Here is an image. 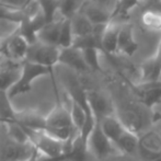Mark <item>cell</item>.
Returning a JSON list of instances; mask_svg holds the SVG:
<instances>
[{
	"mask_svg": "<svg viewBox=\"0 0 161 161\" xmlns=\"http://www.w3.org/2000/svg\"><path fill=\"white\" fill-rule=\"evenodd\" d=\"M44 131L63 142L75 138L79 133L74 125L70 110L66 108L59 101L46 116Z\"/></svg>",
	"mask_w": 161,
	"mask_h": 161,
	"instance_id": "6da1fadb",
	"label": "cell"
},
{
	"mask_svg": "<svg viewBox=\"0 0 161 161\" xmlns=\"http://www.w3.org/2000/svg\"><path fill=\"white\" fill-rule=\"evenodd\" d=\"M49 74L53 77V72L49 69H47L46 67H43V66L33 64V63L26 62L25 60L23 63V65H22V71L19 80L8 91L9 97L12 99L14 97L21 96V94H25L28 92H30L32 90V83L34 80H36L40 77L46 76V75Z\"/></svg>",
	"mask_w": 161,
	"mask_h": 161,
	"instance_id": "7a4b0ae2",
	"label": "cell"
},
{
	"mask_svg": "<svg viewBox=\"0 0 161 161\" xmlns=\"http://www.w3.org/2000/svg\"><path fill=\"white\" fill-rule=\"evenodd\" d=\"M62 48L56 45H49L37 41L36 43L30 45L26 62L46 67L53 72V68L59 64V56Z\"/></svg>",
	"mask_w": 161,
	"mask_h": 161,
	"instance_id": "3957f363",
	"label": "cell"
},
{
	"mask_svg": "<svg viewBox=\"0 0 161 161\" xmlns=\"http://www.w3.org/2000/svg\"><path fill=\"white\" fill-rule=\"evenodd\" d=\"M20 126V125H19ZM29 140L33 144L40 155L47 157H58L64 155V142L49 136L45 131L32 130L22 127Z\"/></svg>",
	"mask_w": 161,
	"mask_h": 161,
	"instance_id": "277c9868",
	"label": "cell"
},
{
	"mask_svg": "<svg viewBox=\"0 0 161 161\" xmlns=\"http://www.w3.org/2000/svg\"><path fill=\"white\" fill-rule=\"evenodd\" d=\"M29 48L30 43L18 32V29L10 35L0 40V54L13 62H25Z\"/></svg>",
	"mask_w": 161,
	"mask_h": 161,
	"instance_id": "5b68a950",
	"label": "cell"
},
{
	"mask_svg": "<svg viewBox=\"0 0 161 161\" xmlns=\"http://www.w3.org/2000/svg\"><path fill=\"white\" fill-rule=\"evenodd\" d=\"M35 151V147L31 142H20L10 137L0 145V157L8 161H25L32 157Z\"/></svg>",
	"mask_w": 161,
	"mask_h": 161,
	"instance_id": "8992f818",
	"label": "cell"
},
{
	"mask_svg": "<svg viewBox=\"0 0 161 161\" xmlns=\"http://www.w3.org/2000/svg\"><path fill=\"white\" fill-rule=\"evenodd\" d=\"M88 147H89V151H91L97 158H100V159L108 157L115 150H117L112 144V142L102 131L101 126L97 121L88 139Z\"/></svg>",
	"mask_w": 161,
	"mask_h": 161,
	"instance_id": "52a82bcc",
	"label": "cell"
},
{
	"mask_svg": "<svg viewBox=\"0 0 161 161\" xmlns=\"http://www.w3.org/2000/svg\"><path fill=\"white\" fill-rule=\"evenodd\" d=\"M23 63H17L4 57L0 60V91L8 92L18 82Z\"/></svg>",
	"mask_w": 161,
	"mask_h": 161,
	"instance_id": "ba28073f",
	"label": "cell"
},
{
	"mask_svg": "<svg viewBox=\"0 0 161 161\" xmlns=\"http://www.w3.org/2000/svg\"><path fill=\"white\" fill-rule=\"evenodd\" d=\"M134 92L147 108H153L161 103V81L142 82L133 87Z\"/></svg>",
	"mask_w": 161,
	"mask_h": 161,
	"instance_id": "9c48e42d",
	"label": "cell"
},
{
	"mask_svg": "<svg viewBox=\"0 0 161 161\" xmlns=\"http://www.w3.org/2000/svg\"><path fill=\"white\" fill-rule=\"evenodd\" d=\"M122 25L123 23H119V21H111L104 28L101 37L102 53H105L106 55H114L117 53V45H119Z\"/></svg>",
	"mask_w": 161,
	"mask_h": 161,
	"instance_id": "30bf717a",
	"label": "cell"
},
{
	"mask_svg": "<svg viewBox=\"0 0 161 161\" xmlns=\"http://www.w3.org/2000/svg\"><path fill=\"white\" fill-rule=\"evenodd\" d=\"M80 11L91 21L94 26L106 25L112 21V11H108L105 7L97 2L85 3Z\"/></svg>",
	"mask_w": 161,
	"mask_h": 161,
	"instance_id": "8fae6325",
	"label": "cell"
},
{
	"mask_svg": "<svg viewBox=\"0 0 161 161\" xmlns=\"http://www.w3.org/2000/svg\"><path fill=\"white\" fill-rule=\"evenodd\" d=\"M97 122H99L100 126H101L102 131L112 142L113 145H115V142L119 140V138L127 129L125 124L122 122V119H119V117H116L113 114L106 115V116H104L103 119H101Z\"/></svg>",
	"mask_w": 161,
	"mask_h": 161,
	"instance_id": "7c38bea8",
	"label": "cell"
},
{
	"mask_svg": "<svg viewBox=\"0 0 161 161\" xmlns=\"http://www.w3.org/2000/svg\"><path fill=\"white\" fill-rule=\"evenodd\" d=\"M59 64L67 66L78 72H87L90 70L85 62L82 52L75 47L62 49L59 56Z\"/></svg>",
	"mask_w": 161,
	"mask_h": 161,
	"instance_id": "4fadbf2b",
	"label": "cell"
},
{
	"mask_svg": "<svg viewBox=\"0 0 161 161\" xmlns=\"http://www.w3.org/2000/svg\"><path fill=\"white\" fill-rule=\"evenodd\" d=\"M142 82L159 81L161 77V37L156 54L142 66Z\"/></svg>",
	"mask_w": 161,
	"mask_h": 161,
	"instance_id": "5bb4252c",
	"label": "cell"
},
{
	"mask_svg": "<svg viewBox=\"0 0 161 161\" xmlns=\"http://www.w3.org/2000/svg\"><path fill=\"white\" fill-rule=\"evenodd\" d=\"M133 25L128 23H123L119 32L117 53H121L126 56H133L138 49V43L135 40Z\"/></svg>",
	"mask_w": 161,
	"mask_h": 161,
	"instance_id": "9a60e30c",
	"label": "cell"
},
{
	"mask_svg": "<svg viewBox=\"0 0 161 161\" xmlns=\"http://www.w3.org/2000/svg\"><path fill=\"white\" fill-rule=\"evenodd\" d=\"M13 123L18 124L21 127L32 129V130H45V123L46 116H42L41 114L33 111H25V112H18Z\"/></svg>",
	"mask_w": 161,
	"mask_h": 161,
	"instance_id": "2e32d148",
	"label": "cell"
},
{
	"mask_svg": "<svg viewBox=\"0 0 161 161\" xmlns=\"http://www.w3.org/2000/svg\"><path fill=\"white\" fill-rule=\"evenodd\" d=\"M87 97L91 110L96 116L97 121H100L106 115L112 114V106L104 96L97 91H87Z\"/></svg>",
	"mask_w": 161,
	"mask_h": 161,
	"instance_id": "e0dca14e",
	"label": "cell"
},
{
	"mask_svg": "<svg viewBox=\"0 0 161 161\" xmlns=\"http://www.w3.org/2000/svg\"><path fill=\"white\" fill-rule=\"evenodd\" d=\"M64 20V18H60V19L58 18L55 21L45 24L37 33V41L45 44L58 46V40H59V34Z\"/></svg>",
	"mask_w": 161,
	"mask_h": 161,
	"instance_id": "ac0fdd59",
	"label": "cell"
},
{
	"mask_svg": "<svg viewBox=\"0 0 161 161\" xmlns=\"http://www.w3.org/2000/svg\"><path fill=\"white\" fill-rule=\"evenodd\" d=\"M70 22H71V29H72V32H74L75 37L90 35V34L94 32V28L96 26L91 23V21L81 11L76 13L70 19Z\"/></svg>",
	"mask_w": 161,
	"mask_h": 161,
	"instance_id": "d6986e66",
	"label": "cell"
},
{
	"mask_svg": "<svg viewBox=\"0 0 161 161\" xmlns=\"http://www.w3.org/2000/svg\"><path fill=\"white\" fill-rule=\"evenodd\" d=\"M114 146L117 151H121L123 153H134L139 146V137L136 135L135 131L127 128L115 142Z\"/></svg>",
	"mask_w": 161,
	"mask_h": 161,
	"instance_id": "ffe728a7",
	"label": "cell"
},
{
	"mask_svg": "<svg viewBox=\"0 0 161 161\" xmlns=\"http://www.w3.org/2000/svg\"><path fill=\"white\" fill-rule=\"evenodd\" d=\"M140 23L150 32L161 33V12L151 7L145 9L140 17Z\"/></svg>",
	"mask_w": 161,
	"mask_h": 161,
	"instance_id": "44dd1931",
	"label": "cell"
},
{
	"mask_svg": "<svg viewBox=\"0 0 161 161\" xmlns=\"http://www.w3.org/2000/svg\"><path fill=\"white\" fill-rule=\"evenodd\" d=\"M88 153H89L88 144L83 142L80 134L78 133V135L74 139L70 151L65 153L67 158L66 161H88Z\"/></svg>",
	"mask_w": 161,
	"mask_h": 161,
	"instance_id": "7402d4cb",
	"label": "cell"
},
{
	"mask_svg": "<svg viewBox=\"0 0 161 161\" xmlns=\"http://www.w3.org/2000/svg\"><path fill=\"white\" fill-rule=\"evenodd\" d=\"M8 92L0 91V124L6 125L13 123L18 111L13 108Z\"/></svg>",
	"mask_w": 161,
	"mask_h": 161,
	"instance_id": "603a6c76",
	"label": "cell"
},
{
	"mask_svg": "<svg viewBox=\"0 0 161 161\" xmlns=\"http://www.w3.org/2000/svg\"><path fill=\"white\" fill-rule=\"evenodd\" d=\"M36 1L46 23L58 19L56 15L59 14V0H36Z\"/></svg>",
	"mask_w": 161,
	"mask_h": 161,
	"instance_id": "cb8c5ba5",
	"label": "cell"
},
{
	"mask_svg": "<svg viewBox=\"0 0 161 161\" xmlns=\"http://www.w3.org/2000/svg\"><path fill=\"white\" fill-rule=\"evenodd\" d=\"M139 0H115L112 10V21H119V19L128 15V13L138 4Z\"/></svg>",
	"mask_w": 161,
	"mask_h": 161,
	"instance_id": "d4e9b609",
	"label": "cell"
},
{
	"mask_svg": "<svg viewBox=\"0 0 161 161\" xmlns=\"http://www.w3.org/2000/svg\"><path fill=\"white\" fill-rule=\"evenodd\" d=\"M82 0H59V14L64 19H71L81 10Z\"/></svg>",
	"mask_w": 161,
	"mask_h": 161,
	"instance_id": "484cf974",
	"label": "cell"
},
{
	"mask_svg": "<svg viewBox=\"0 0 161 161\" xmlns=\"http://www.w3.org/2000/svg\"><path fill=\"white\" fill-rule=\"evenodd\" d=\"M74 40H75V35L71 29L70 19H65L64 22H63L62 30H60L59 40H58V47H60L62 49L72 47Z\"/></svg>",
	"mask_w": 161,
	"mask_h": 161,
	"instance_id": "4316f807",
	"label": "cell"
},
{
	"mask_svg": "<svg viewBox=\"0 0 161 161\" xmlns=\"http://www.w3.org/2000/svg\"><path fill=\"white\" fill-rule=\"evenodd\" d=\"M82 52L83 58L87 66L90 70L93 71H101V65H100V54L102 53L100 49H86Z\"/></svg>",
	"mask_w": 161,
	"mask_h": 161,
	"instance_id": "83f0119b",
	"label": "cell"
},
{
	"mask_svg": "<svg viewBox=\"0 0 161 161\" xmlns=\"http://www.w3.org/2000/svg\"><path fill=\"white\" fill-rule=\"evenodd\" d=\"M67 158H66V155L58 156V157H47V156H43L40 155V158H38V161H66Z\"/></svg>",
	"mask_w": 161,
	"mask_h": 161,
	"instance_id": "f1b7e54d",
	"label": "cell"
},
{
	"mask_svg": "<svg viewBox=\"0 0 161 161\" xmlns=\"http://www.w3.org/2000/svg\"><path fill=\"white\" fill-rule=\"evenodd\" d=\"M38 158H40V153L36 150L35 153H34V155L32 156V157L29 158V159L25 160V161H38Z\"/></svg>",
	"mask_w": 161,
	"mask_h": 161,
	"instance_id": "f546056e",
	"label": "cell"
},
{
	"mask_svg": "<svg viewBox=\"0 0 161 161\" xmlns=\"http://www.w3.org/2000/svg\"><path fill=\"white\" fill-rule=\"evenodd\" d=\"M153 122H159V121H161V114H160V113H155V114H153Z\"/></svg>",
	"mask_w": 161,
	"mask_h": 161,
	"instance_id": "4dcf8cb0",
	"label": "cell"
},
{
	"mask_svg": "<svg viewBox=\"0 0 161 161\" xmlns=\"http://www.w3.org/2000/svg\"><path fill=\"white\" fill-rule=\"evenodd\" d=\"M108 1H110V0H94V2H97V3L101 4V6H103V7H105Z\"/></svg>",
	"mask_w": 161,
	"mask_h": 161,
	"instance_id": "1f68e13d",
	"label": "cell"
},
{
	"mask_svg": "<svg viewBox=\"0 0 161 161\" xmlns=\"http://www.w3.org/2000/svg\"><path fill=\"white\" fill-rule=\"evenodd\" d=\"M0 161H8V160H6V159H2V158L0 157Z\"/></svg>",
	"mask_w": 161,
	"mask_h": 161,
	"instance_id": "d6a6232c",
	"label": "cell"
},
{
	"mask_svg": "<svg viewBox=\"0 0 161 161\" xmlns=\"http://www.w3.org/2000/svg\"><path fill=\"white\" fill-rule=\"evenodd\" d=\"M151 1H160L161 2V0H151Z\"/></svg>",
	"mask_w": 161,
	"mask_h": 161,
	"instance_id": "836d02e7",
	"label": "cell"
},
{
	"mask_svg": "<svg viewBox=\"0 0 161 161\" xmlns=\"http://www.w3.org/2000/svg\"><path fill=\"white\" fill-rule=\"evenodd\" d=\"M1 58H2V54H0V60H1Z\"/></svg>",
	"mask_w": 161,
	"mask_h": 161,
	"instance_id": "e575fe53",
	"label": "cell"
},
{
	"mask_svg": "<svg viewBox=\"0 0 161 161\" xmlns=\"http://www.w3.org/2000/svg\"><path fill=\"white\" fill-rule=\"evenodd\" d=\"M0 20H1V19H0Z\"/></svg>",
	"mask_w": 161,
	"mask_h": 161,
	"instance_id": "d590c367",
	"label": "cell"
}]
</instances>
